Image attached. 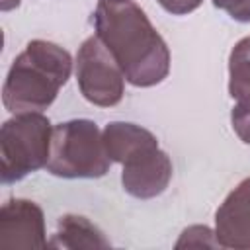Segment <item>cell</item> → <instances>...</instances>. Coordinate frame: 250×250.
<instances>
[{"label":"cell","instance_id":"4","mask_svg":"<svg viewBox=\"0 0 250 250\" xmlns=\"http://www.w3.org/2000/svg\"><path fill=\"white\" fill-rule=\"evenodd\" d=\"M111 160L104 131L92 119H68L53 127L47 172L59 178H102Z\"/></svg>","mask_w":250,"mask_h":250},{"label":"cell","instance_id":"13","mask_svg":"<svg viewBox=\"0 0 250 250\" xmlns=\"http://www.w3.org/2000/svg\"><path fill=\"white\" fill-rule=\"evenodd\" d=\"M213 4L229 14L234 21L250 23V0H213Z\"/></svg>","mask_w":250,"mask_h":250},{"label":"cell","instance_id":"14","mask_svg":"<svg viewBox=\"0 0 250 250\" xmlns=\"http://www.w3.org/2000/svg\"><path fill=\"white\" fill-rule=\"evenodd\" d=\"M168 14L172 16H186L201 6L203 0H156Z\"/></svg>","mask_w":250,"mask_h":250},{"label":"cell","instance_id":"1","mask_svg":"<svg viewBox=\"0 0 250 250\" xmlns=\"http://www.w3.org/2000/svg\"><path fill=\"white\" fill-rule=\"evenodd\" d=\"M92 23L129 84L150 88L168 76L170 49L135 0H100Z\"/></svg>","mask_w":250,"mask_h":250},{"label":"cell","instance_id":"11","mask_svg":"<svg viewBox=\"0 0 250 250\" xmlns=\"http://www.w3.org/2000/svg\"><path fill=\"white\" fill-rule=\"evenodd\" d=\"M230 125L238 135V139L250 145V96L236 100L230 111Z\"/></svg>","mask_w":250,"mask_h":250},{"label":"cell","instance_id":"2","mask_svg":"<svg viewBox=\"0 0 250 250\" xmlns=\"http://www.w3.org/2000/svg\"><path fill=\"white\" fill-rule=\"evenodd\" d=\"M72 57L53 41L33 39L14 59L4 86L2 102L12 113L47 109L59 90L68 82Z\"/></svg>","mask_w":250,"mask_h":250},{"label":"cell","instance_id":"10","mask_svg":"<svg viewBox=\"0 0 250 250\" xmlns=\"http://www.w3.org/2000/svg\"><path fill=\"white\" fill-rule=\"evenodd\" d=\"M229 94L232 100L250 96V35L240 39L230 51Z\"/></svg>","mask_w":250,"mask_h":250},{"label":"cell","instance_id":"12","mask_svg":"<svg viewBox=\"0 0 250 250\" xmlns=\"http://www.w3.org/2000/svg\"><path fill=\"white\" fill-rule=\"evenodd\" d=\"M184 246H219L215 230H211L205 225H193L188 227L180 240L176 242V248H184Z\"/></svg>","mask_w":250,"mask_h":250},{"label":"cell","instance_id":"5","mask_svg":"<svg viewBox=\"0 0 250 250\" xmlns=\"http://www.w3.org/2000/svg\"><path fill=\"white\" fill-rule=\"evenodd\" d=\"M53 127L41 111H21L6 119L0 129L2 182L14 184L47 166Z\"/></svg>","mask_w":250,"mask_h":250},{"label":"cell","instance_id":"3","mask_svg":"<svg viewBox=\"0 0 250 250\" xmlns=\"http://www.w3.org/2000/svg\"><path fill=\"white\" fill-rule=\"evenodd\" d=\"M104 143L111 162H119L121 186L137 199H152L172 180V160L158 139L145 127L129 121H111L104 129Z\"/></svg>","mask_w":250,"mask_h":250},{"label":"cell","instance_id":"7","mask_svg":"<svg viewBox=\"0 0 250 250\" xmlns=\"http://www.w3.org/2000/svg\"><path fill=\"white\" fill-rule=\"evenodd\" d=\"M43 209L23 197L8 199L0 209V248H45Z\"/></svg>","mask_w":250,"mask_h":250},{"label":"cell","instance_id":"9","mask_svg":"<svg viewBox=\"0 0 250 250\" xmlns=\"http://www.w3.org/2000/svg\"><path fill=\"white\" fill-rule=\"evenodd\" d=\"M51 248H109L104 232L82 215H62L49 240Z\"/></svg>","mask_w":250,"mask_h":250},{"label":"cell","instance_id":"6","mask_svg":"<svg viewBox=\"0 0 250 250\" xmlns=\"http://www.w3.org/2000/svg\"><path fill=\"white\" fill-rule=\"evenodd\" d=\"M80 94L94 105H117L125 94V74L109 49L94 33L84 39L74 61Z\"/></svg>","mask_w":250,"mask_h":250},{"label":"cell","instance_id":"8","mask_svg":"<svg viewBox=\"0 0 250 250\" xmlns=\"http://www.w3.org/2000/svg\"><path fill=\"white\" fill-rule=\"evenodd\" d=\"M215 236L221 248L250 250V178L242 180L219 205Z\"/></svg>","mask_w":250,"mask_h":250}]
</instances>
